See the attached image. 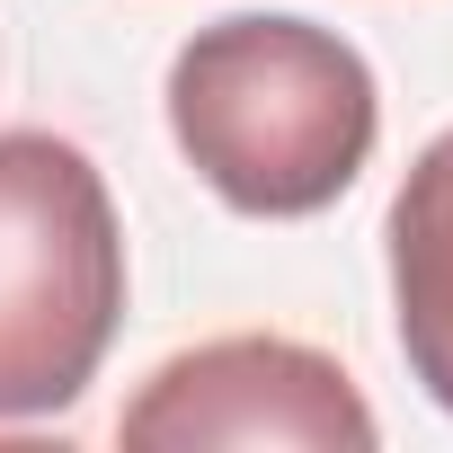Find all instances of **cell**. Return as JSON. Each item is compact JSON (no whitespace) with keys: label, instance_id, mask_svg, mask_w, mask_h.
<instances>
[{"label":"cell","instance_id":"1","mask_svg":"<svg viewBox=\"0 0 453 453\" xmlns=\"http://www.w3.org/2000/svg\"><path fill=\"white\" fill-rule=\"evenodd\" d=\"M169 134L187 169L250 222L329 213L382 134L373 63L311 19L241 10L169 54Z\"/></svg>","mask_w":453,"mask_h":453},{"label":"cell","instance_id":"3","mask_svg":"<svg viewBox=\"0 0 453 453\" xmlns=\"http://www.w3.org/2000/svg\"><path fill=\"white\" fill-rule=\"evenodd\" d=\"M134 453H373L382 426L356 373L303 338H204L169 356L116 418Z\"/></svg>","mask_w":453,"mask_h":453},{"label":"cell","instance_id":"4","mask_svg":"<svg viewBox=\"0 0 453 453\" xmlns=\"http://www.w3.org/2000/svg\"><path fill=\"white\" fill-rule=\"evenodd\" d=\"M382 241H391V320H400V356H409L418 391L453 418V125L409 160Z\"/></svg>","mask_w":453,"mask_h":453},{"label":"cell","instance_id":"2","mask_svg":"<svg viewBox=\"0 0 453 453\" xmlns=\"http://www.w3.org/2000/svg\"><path fill=\"white\" fill-rule=\"evenodd\" d=\"M125 320V222L98 160L45 125L0 134V426L72 409Z\"/></svg>","mask_w":453,"mask_h":453}]
</instances>
